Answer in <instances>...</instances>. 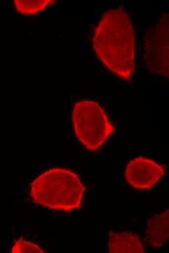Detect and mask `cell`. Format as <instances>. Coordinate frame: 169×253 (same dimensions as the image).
<instances>
[{
	"label": "cell",
	"instance_id": "1",
	"mask_svg": "<svg viewBox=\"0 0 169 253\" xmlns=\"http://www.w3.org/2000/svg\"><path fill=\"white\" fill-rule=\"evenodd\" d=\"M134 32L128 13L120 8L104 12L92 39L99 59L112 73L128 80L134 72Z\"/></svg>",
	"mask_w": 169,
	"mask_h": 253
},
{
	"label": "cell",
	"instance_id": "2",
	"mask_svg": "<svg viewBox=\"0 0 169 253\" xmlns=\"http://www.w3.org/2000/svg\"><path fill=\"white\" fill-rule=\"evenodd\" d=\"M84 188L77 174L63 168L43 172L32 183L30 196L39 205L69 211L80 207Z\"/></svg>",
	"mask_w": 169,
	"mask_h": 253
},
{
	"label": "cell",
	"instance_id": "3",
	"mask_svg": "<svg viewBox=\"0 0 169 253\" xmlns=\"http://www.w3.org/2000/svg\"><path fill=\"white\" fill-rule=\"evenodd\" d=\"M72 119L75 134L86 149H99L114 131L104 110L96 101L84 100L75 103Z\"/></svg>",
	"mask_w": 169,
	"mask_h": 253
},
{
	"label": "cell",
	"instance_id": "4",
	"mask_svg": "<svg viewBox=\"0 0 169 253\" xmlns=\"http://www.w3.org/2000/svg\"><path fill=\"white\" fill-rule=\"evenodd\" d=\"M145 61L150 69L169 76V23L162 21L153 29L147 40Z\"/></svg>",
	"mask_w": 169,
	"mask_h": 253
},
{
	"label": "cell",
	"instance_id": "5",
	"mask_svg": "<svg viewBox=\"0 0 169 253\" xmlns=\"http://www.w3.org/2000/svg\"><path fill=\"white\" fill-rule=\"evenodd\" d=\"M164 173L163 167L154 161L138 157L130 161L127 164L125 177L133 187L145 189L156 184Z\"/></svg>",
	"mask_w": 169,
	"mask_h": 253
},
{
	"label": "cell",
	"instance_id": "6",
	"mask_svg": "<svg viewBox=\"0 0 169 253\" xmlns=\"http://www.w3.org/2000/svg\"><path fill=\"white\" fill-rule=\"evenodd\" d=\"M169 210L155 215L148 222L145 240L151 246L158 247L165 243L169 235Z\"/></svg>",
	"mask_w": 169,
	"mask_h": 253
},
{
	"label": "cell",
	"instance_id": "7",
	"mask_svg": "<svg viewBox=\"0 0 169 253\" xmlns=\"http://www.w3.org/2000/svg\"><path fill=\"white\" fill-rule=\"evenodd\" d=\"M110 253H144L143 245L135 235L127 232H111L108 241Z\"/></svg>",
	"mask_w": 169,
	"mask_h": 253
},
{
	"label": "cell",
	"instance_id": "8",
	"mask_svg": "<svg viewBox=\"0 0 169 253\" xmlns=\"http://www.w3.org/2000/svg\"><path fill=\"white\" fill-rule=\"evenodd\" d=\"M54 2V0H15L14 4L19 13L32 15L42 11Z\"/></svg>",
	"mask_w": 169,
	"mask_h": 253
},
{
	"label": "cell",
	"instance_id": "9",
	"mask_svg": "<svg viewBox=\"0 0 169 253\" xmlns=\"http://www.w3.org/2000/svg\"><path fill=\"white\" fill-rule=\"evenodd\" d=\"M12 253H43L44 252L37 245L20 238L15 241L12 246Z\"/></svg>",
	"mask_w": 169,
	"mask_h": 253
}]
</instances>
